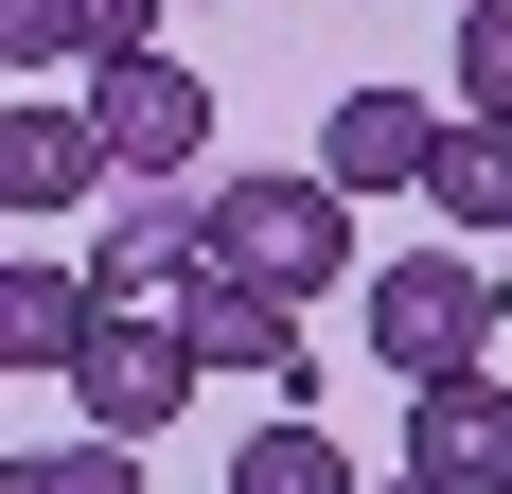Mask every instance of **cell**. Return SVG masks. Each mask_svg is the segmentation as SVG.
Listing matches in <instances>:
<instances>
[{"label":"cell","mask_w":512,"mask_h":494,"mask_svg":"<svg viewBox=\"0 0 512 494\" xmlns=\"http://www.w3.org/2000/svg\"><path fill=\"white\" fill-rule=\"evenodd\" d=\"M177 318H195V353H212V371H283V389H301V300H283V283L212 265V283L177 300Z\"/></svg>","instance_id":"obj_10"},{"label":"cell","mask_w":512,"mask_h":494,"mask_svg":"<svg viewBox=\"0 0 512 494\" xmlns=\"http://www.w3.org/2000/svg\"><path fill=\"white\" fill-rule=\"evenodd\" d=\"M424 159H442V106H424V89H336L318 177H354V195H424Z\"/></svg>","instance_id":"obj_8"},{"label":"cell","mask_w":512,"mask_h":494,"mask_svg":"<svg viewBox=\"0 0 512 494\" xmlns=\"http://www.w3.org/2000/svg\"><path fill=\"white\" fill-rule=\"evenodd\" d=\"M460 106L512 124V0H460Z\"/></svg>","instance_id":"obj_14"},{"label":"cell","mask_w":512,"mask_h":494,"mask_svg":"<svg viewBox=\"0 0 512 494\" xmlns=\"http://www.w3.org/2000/svg\"><path fill=\"white\" fill-rule=\"evenodd\" d=\"M89 336H106V265L18 247L0 265V371H89Z\"/></svg>","instance_id":"obj_7"},{"label":"cell","mask_w":512,"mask_h":494,"mask_svg":"<svg viewBox=\"0 0 512 494\" xmlns=\"http://www.w3.org/2000/svg\"><path fill=\"white\" fill-rule=\"evenodd\" d=\"M89 177H124V159H106V124L71 89H18V106H0V212H18V230H53Z\"/></svg>","instance_id":"obj_6"},{"label":"cell","mask_w":512,"mask_h":494,"mask_svg":"<svg viewBox=\"0 0 512 494\" xmlns=\"http://www.w3.org/2000/svg\"><path fill=\"white\" fill-rule=\"evenodd\" d=\"M212 265H248V283L318 300V283H354V177H212Z\"/></svg>","instance_id":"obj_1"},{"label":"cell","mask_w":512,"mask_h":494,"mask_svg":"<svg viewBox=\"0 0 512 494\" xmlns=\"http://www.w3.org/2000/svg\"><path fill=\"white\" fill-rule=\"evenodd\" d=\"M0 494H142V442H106V424H89V442H53V459H18Z\"/></svg>","instance_id":"obj_13"},{"label":"cell","mask_w":512,"mask_h":494,"mask_svg":"<svg viewBox=\"0 0 512 494\" xmlns=\"http://www.w3.org/2000/svg\"><path fill=\"white\" fill-rule=\"evenodd\" d=\"M495 265H477V247H389V265H371V353H389V371H495Z\"/></svg>","instance_id":"obj_2"},{"label":"cell","mask_w":512,"mask_h":494,"mask_svg":"<svg viewBox=\"0 0 512 494\" xmlns=\"http://www.w3.org/2000/svg\"><path fill=\"white\" fill-rule=\"evenodd\" d=\"M230 494H354V459H336V424H301V406H283V424H248V442H230Z\"/></svg>","instance_id":"obj_12"},{"label":"cell","mask_w":512,"mask_h":494,"mask_svg":"<svg viewBox=\"0 0 512 494\" xmlns=\"http://www.w3.org/2000/svg\"><path fill=\"white\" fill-rule=\"evenodd\" d=\"M389 494H442V477H389Z\"/></svg>","instance_id":"obj_16"},{"label":"cell","mask_w":512,"mask_h":494,"mask_svg":"<svg viewBox=\"0 0 512 494\" xmlns=\"http://www.w3.org/2000/svg\"><path fill=\"white\" fill-rule=\"evenodd\" d=\"M0 53L53 71V53H89V0H0Z\"/></svg>","instance_id":"obj_15"},{"label":"cell","mask_w":512,"mask_h":494,"mask_svg":"<svg viewBox=\"0 0 512 494\" xmlns=\"http://www.w3.org/2000/svg\"><path fill=\"white\" fill-rule=\"evenodd\" d=\"M407 477L512 494V371H424V389H407Z\"/></svg>","instance_id":"obj_5"},{"label":"cell","mask_w":512,"mask_h":494,"mask_svg":"<svg viewBox=\"0 0 512 494\" xmlns=\"http://www.w3.org/2000/svg\"><path fill=\"white\" fill-rule=\"evenodd\" d=\"M89 124H106L124 177H195V159H212V89H195L159 36H142V53H89Z\"/></svg>","instance_id":"obj_4"},{"label":"cell","mask_w":512,"mask_h":494,"mask_svg":"<svg viewBox=\"0 0 512 494\" xmlns=\"http://www.w3.org/2000/svg\"><path fill=\"white\" fill-rule=\"evenodd\" d=\"M424 195H442V230H495V247H512V124H495V106H460V124H442Z\"/></svg>","instance_id":"obj_11"},{"label":"cell","mask_w":512,"mask_h":494,"mask_svg":"<svg viewBox=\"0 0 512 494\" xmlns=\"http://www.w3.org/2000/svg\"><path fill=\"white\" fill-rule=\"evenodd\" d=\"M89 265H106V300H195L212 283V212L177 195V177H142V212H106Z\"/></svg>","instance_id":"obj_9"},{"label":"cell","mask_w":512,"mask_h":494,"mask_svg":"<svg viewBox=\"0 0 512 494\" xmlns=\"http://www.w3.org/2000/svg\"><path fill=\"white\" fill-rule=\"evenodd\" d=\"M195 318H177V300H106V336H89V371H71V406H89L106 442H159V424H177V406H195Z\"/></svg>","instance_id":"obj_3"}]
</instances>
